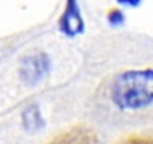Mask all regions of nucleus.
I'll use <instances>...</instances> for the list:
<instances>
[{
    "instance_id": "nucleus-1",
    "label": "nucleus",
    "mask_w": 153,
    "mask_h": 144,
    "mask_svg": "<svg viewBox=\"0 0 153 144\" xmlns=\"http://www.w3.org/2000/svg\"><path fill=\"white\" fill-rule=\"evenodd\" d=\"M110 95L120 110H140L153 104V69L122 72L114 78Z\"/></svg>"
},
{
    "instance_id": "nucleus-2",
    "label": "nucleus",
    "mask_w": 153,
    "mask_h": 144,
    "mask_svg": "<svg viewBox=\"0 0 153 144\" xmlns=\"http://www.w3.org/2000/svg\"><path fill=\"white\" fill-rule=\"evenodd\" d=\"M47 72V57L44 54H32L24 59L23 63V78L27 83H36Z\"/></svg>"
},
{
    "instance_id": "nucleus-3",
    "label": "nucleus",
    "mask_w": 153,
    "mask_h": 144,
    "mask_svg": "<svg viewBox=\"0 0 153 144\" xmlns=\"http://www.w3.org/2000/svg\"><path fill=\"white\" fill-rule=\"evenodd\" d=\"M60 26H62V30L71 36L83 30V18L80 15V9L76 6L75 0H68V6L62 17Z\"/></svg>"
},
{
    "instance_id": "nucleus-4",
    "label": "nucleus",
    "mask_w": 153,
    "mask_h": 144,
    "mask_svg": "<svg viewBox=\"0 0 153 144\" xmlns=\"http://www.w3.org/2000/svg\"><path fill=\"white\" fill-rule=\"evenodd\" d=\"M117 144H153V137L147 135H129L120 140Z\"/></svg>"
},
{
    "instance_id": "nucleus-5",
    "label": "nucleus",
    "mask_w": 153,
    "mask_h": 144,
    "mask_svg": "<svg viewBox=\"0 0 153 144\" xmlns=\"http://www.w3.org/2000/svg\"><path fill=\"white\" fill-rule=\"evenodd\" d=\"M110 21H111L113 24H119V23L123 21V15H122L119 11H113L111 15H110Z\"/></svg>"
},
{
    "instance_id": "nucleus-6",
    "label": "nucleus",
    "mask_w": 153,
    "mask_h": 144,
    "mask_svg": "<svg viewBox=\"0 0 153 144\" xmlns=\"http://www.w3.org/2000/svg\"><path fill=\"white\" fill-rule=\"evenodd\" d=\"M120 3H123V5H129V6H137L138 3H140V0H119Z\"/></svg>"
}]
</instances>
